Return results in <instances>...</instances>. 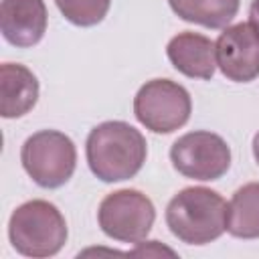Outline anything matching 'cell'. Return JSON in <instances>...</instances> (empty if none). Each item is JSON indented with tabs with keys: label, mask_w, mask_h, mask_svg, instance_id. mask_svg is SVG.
Here are the masks:
<instances>
[{
	"label": "cell",
	"mask_w": 259,
	"mask_h": 259,
	"mask_svg": "<svg viewBox=\"0 0 259 259\" xmlns=\"http://www.w3.org/2000/svg\"><path fill=\"white\" fill-rule=\"evenodd\" d=\"M38 99V81L30 69L18 63L0 67V113L6 119L28 113Z\"/></svg>",
	"instance_id": "obj_11"
},
{
	"label": "cell",
	"mask_w": 259,
	"mask_h": 259,
	"mask_svg": "<svg viewBox=\"0 0 259 259\" xmlns=\"http://www.w3.org/2000/svg\"><path fill=\"white\" fill-rule=\"evenodd\" d=\"M225 198L204 186L182 188L166 206L170 233L186 245H206L227 231Z\"/></svg>",
	"instance_id": "obj_2"
},
{
	"label": "cell",
	"mask_w": 259,
	"mask_h": 259,
	"mask_svg": "<svg viewBox=\"0 0 259 259\" xmlns=\"http://www.w3.org/2000/svg\"><path fill=\"white\" fill-rule=\"evenodd\" d=\"M172 166L192 180H219L231 166V148L212 132H188L170 148Z\"/></svg>",
	"instance_id": "obj_7"
},
{
	"label": "cell",
	"mask_w": 259,
	"mask_h": 259,
	"mask_svg": "<svg viewBox=\"0 0 259 259\" xmlns=\"http://www.w3.org/2000/svg\"><path fill=\"white\" fill-rule=\"evenodd\" d=\"M166 55L172 67L190 79H210L217 69L214 42L198 32H178L170 38Z\"/></svg>",
	"instance_id": "obj_10"
},
{
	"label": "cell",
	"mask_w": 259,
	"mask_h": 259,
	"mask_svg": "<svg viewBox=\"0 0 259 259\" xmlns=\"http://www.w3.org/2000/svg\"><path fill=\"white\" fill-rule=\"evenodd\" d=\"M174 14L206 28L227 26L239 10V0H168Z\"/></svg>",
	"instance_id": "obj_13"
},
{
	"label": "cell",
	"mask_w": 259,
	"mask_h": 259,
	"mask_svg": "<svg viewBox=\"0 0 259 259\" xmlns=\"http://www.w3.org/2000/svg\"><path fill=\"white\" fill-rule=\"evenodd\" d=\"M8 237L24 257H53L67 241V223L53 202L28 200L10 214Z\"/></svg>",
	"instance_id": "obj_3"
},
{
	"label": "cell",
	"mask_w": 259,
	"mask_h": 259,
	"mask_svg": "<svg viewBox=\"0 0 259 259\" xmlns=\"http://www.w3.org/2000/svg\"><path fill=\"white\" fill-rule=\"evenodd\" d=\"M148 243H150V247L142 245V241H140V243H138L140 247H138V249H134V251H132V255H162V253L174 255V251H170V249H166V247H160V245H158V241H148Z\"/></svg>",
	"instance_id": "obj_15"
},
{
	"label": "cell",
	"mask_w": 259,
	"mask_h": 259,
	"mask_svg": "<svg viewBox=\"0 0 259 259\" xmlns=\"http://www.w3.org/2000/svg\"><path fill=\"white\" fill-rule=\"evenodd\" d=\"M26 174L42 188L63 186L75 172L77 150L69 136L57 130H40L26 138L20 150Z\"/></svg>",
	"instance_id": "obj_4"
},
{
	"label": "cell",
	"mask_w": 259,
	"mask_h": 259,
	"mask_svg": "<svg viewBox=\"0 0 259 259\" xmlns=\"http://www.w3.org/2000/svg\"><path fill=\"white\" fill-rule=\"evenodd\" d=\"M61 14L75 26L99 24L111 6V0H55Z\"/></svg>",
	"instance_id": "obj_14"
},
{
	"label": "cell",
	"mask_w": 259,
	"mask_h": 259,
	"mask_svg": "<svg viewBox=\"0 0 259 259\" xmlns=\"http://www.w3.org/2000/svg\"><path fill=\"white\" fill-rule=\"evenodd\" d=\"M253 156H255V160H257V164H259V132H257L255 138H253Z\"/></svg>",
	"instance_id": "obj_17"
},
{
	"label": "cell",
	"mask_w": 259,
	"mask_h": 259,
	"mask_svg": "<svg viewBox=\"0 0 259 259\" xmlns=\"http://www.w3.org/2000/svg\"><path fill=\"white\" fill-rule=\"evenodd\" d=\"M217 67L235 83H249L259 75V38L249 22L227 26L214 42Z\"/></svg>",
	"instance_id": "obj_8"
},
{
	"label": "cell",
	"mask_w": 259,
	"mask_h": 259,
	"mask_svg": "<svg viewBox=\"0 0 259 259\" xmlns=\"http://www.w3.org/2000/svg\"><path fill=\"white\" fill-rule=\"evenodd\" d=\"M249 26L253 28V32L259 38V0H253L251 2V8H249Z\"/></svg>",
	"instance_id": "obj_16"
},
{
	"label": "cell",
	"mask_w": 259,
	"mask_h": 259,
	"mask_svg": "<svg viewBox=\"0 0 259 259\" xmlns=\"http://www.w3.org/2000/svg\"><path fill=\"white\" fill-rule=\"evenodd\" d=\"M47 18L45 0H2L0 4L2 36L18 49L40 42L47 32Z\"/></svg>",
	"instance_id": "obj_9"
},
{
	"label": "cell",
	"mask_w": 259,
	"mask_h": 259,
	"mask_svg": "<svg viewBox=\"0 0 259 259\" xmlns=\"http://www.w3.org/2000/svg\"><path fill=\"white\" fill-rule=\"evenodd\" d=\"M227 231L237 239H259V182H249L233 194Z\"/></svg>",
	"instance_id": "obj_12"
},
{
	"label": "cell",
	"mask_w": 259,
	"mask_h": 259,
	"mask_svg": "<svg viewBox=\"0 0 259 259\" xmlns=\"http://www.w3.org/2000/svg\"><path fill=\"white\" fill-rule=\"evenodd\" d=\"M156 221L152 200L134 188H123L107 194L97 210L101 231L121 243H140L148 237Z\"/></svg>",
	"instance_id": "obj_6"
},
{
	"label": "cell",
	"mask_w": 259,
	"mask_h": 259,
	"mask_svg": "<svg viewBox=\"0 0 259 259\" xmlns=\"http://www.w3.org/2000/svg\"><path fill=\"white\" fill-rule=\"evenodd\" d=\"M190 93L170 79H152L144 83L134 97L138 121L154 134H172L190 119Z\"/></svg>",
	"instance_id": "obj_5"
},
{
	"label": "cell",
	"mask_w": 259,
	"mask_h": 259,
	"mask_svg": "<svg viewBox=\"0 0 259 259\" xmlns=\"http://www.w3.org/2000/svg\"><path fill=\"white\" fill-rule=\"evenodd\" d=\"M87 164L103 182L134 178L148 156L146 138L125 121H103L95 125L85 144Z\"/></svg>",
	"instance_id": "obj_1"
}]
</instances>
